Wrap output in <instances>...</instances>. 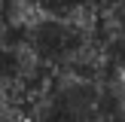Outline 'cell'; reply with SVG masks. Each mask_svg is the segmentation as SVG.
<instances>
[{"label":"cell","instance_id":"3957f363","mask_svg":"<svg viewBox=\"0 0 125 122\" xmlns=\"http://www.w3.org/2000/svg\"><path fill=\"white\" fill-rule=\"evenodd\" d=\"M116 122H125V101H119V119Z\"/></svg>","mask_w":125,"mask_h":122},{"label":"cell","instance_id":"6da1fadb","mask_svg":"<svg viewBox=\"0 0 125 122\" xmlns=\"http://www.w3.org/2000/svg\"><path fill=\"white\" fill-rule=\"evenodd\" d=\"M28 122H116L119 98L101 76L55 73L24 104Z\"/></svg>","mask_w":125,"mask_h":122},{"label":"cell","instance_id":"277c9868","mask_svg":"<svg viewBox=\"0 0 125 122\" xmlns=\"http://www.w3.org/2000/svg\"><path fill=\"white\" fill-rule=\"evenodd\" d=\"M0 15H3V0H0Z\"/></svg>","mask_w":125,"mask_h":122},{"label":"cell","instance_id":"7a4b0ae2","mask_svg":"<svg viewBox=\"0 0 125 122\" xmlns=\"http://www.w3.org/2000/svg\"><path fill=\"white\" fill-rule=\"evenodd\" d=\"M98 37L110 67H116V73L125 79V0H113L98 12Z\"/></svg>","mask_w":125,"mask_h":122}]
</instances>
